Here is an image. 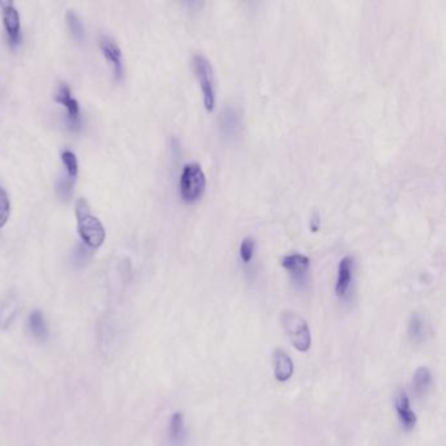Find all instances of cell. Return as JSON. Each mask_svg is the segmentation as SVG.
I'll list each match as a JSON object with an SVG mask.
<instances>
[{
    "label": "cell",
    "instance_id": "7a4b0ae2",
    "mask_svg": "<svg viewBox=\"0 0 446 446\" xmlns=\"http://www.w3.org/2000/svg\"><path fill=\"white\" fill-rule=\"evenodd\" d=\"M282 325L293 347L300 353H308L312 345V334L304 317L293 310H284Z\"/></svg>",
    "mask_w": 446,
    "mask_h": 446
},
{
    "label": "cell",
    "instance_id": "603a6c76",
    "mask_svg": "<svg viewBox=\"0 0 446 446\" xmlns=\"http://www.w3.org/2000/svg\"><path fill=\"white\" fill-rule=\"evenodd\" d=\"M88 257H89V251H88V249H86V246L80 245L78 251H76V260L83 263V262H86Z\"/></svg>",
    "mask_w": 446,
    "mask_h": 446
},
{
    "label": "cell",
    "instance_id": "44dd1931",
    "mask_svg": "<svg viewBox=\"0 0 446 446\" xmlns=\"http://www.w3.org/2000/svg\"><path fill=\"white\" fill-rule=\"evenodd\" d=\"M74 181L72 178H61L58 181V186H56V193L64 201L70 199L72 196V188H74Z\"/></svg>",
    "mask_w": 446,
    "mask_h": 446
},
{
    "label": "cell",
    "instance_id": "d6986e66",
    "mask_svg": "<svg viewBox=\"0 0 446 446\" xmlns=\"http://www.w3.org/2000/svg\"><path fill=\"white\" fill-rule=\"evenodd\" d=\"M408 334L412 340H420L424 337V322L423 318L419 314H414L411 317L410 326H408Z\"/></svg>",
    "mask_w": 446,
    "mask_h": 446
},
{
    "label": "cell",
    "instance_id": "7c38bea8",
    "mask_svg": "<svg viewBox=\"0 0 446 446\" xmlns=\"http://www.w3.org/2000/svg\"><path fill=\"white\" fill-rule=\"evenodd\" d=\"M19 313V298L15 293H9L3 300H0V330H8L15 321Z\"/></svg>",
    "mask_w": 446,
    "mask_h": 446
},
{
    "label": "cell",
    "instance_id": "5b68a950",
    "mask_svg": "<svg viewBox=\"0 0 446 446\" xmlns=\"http://www.w3.org/2000/svg\"><path fill=\"white\" fill-rule=\"evenodd\" d=\"M0 8L3 15V24L7 31L11 45H17L21 39V23L20 14L12 0H0Z\"/></svg>",
    "mask_w": 446,
    "mask_h": 446
},
{
    "label": "cell",
    "instance_id": "30bf717a",
    "mask_svg": "<svg viewBox=\"0 0 446 446\" xmlns=\"http://www.w3.org/2000/svg\"><path fill=\"white\" fill-rule=\"evenodd\" d=\"M395 410L400 417V423L403 425V428L406 431H411L416 425L417 417L415 412L411 408L410 398H408L407 392H400L397 398H395Z\"/></svg>",
    "mask_w": 446,
    "mask_h": 446
},
{
    "label": "cell",
    "instance_id": "52a82bcc",
    "mask_svg": "<svg viewBox=\"0 0 446 446\" xmlns=\"http://www.w3.org/2000/svg\"><path fill=\"white\" fill-rule=\"evenodd\" d=\"M353 266H355V259L353 255H345L338 265L335 293L339 298H345L350 290L351 283H353Z\"/></svg>",
    "mask_w": 446,
    "mask_h": 446
},
{
    "label": "cell",
    "instance_id": "9c48e42d",
    "mask_svg": "<svg viewBox=\"0 0 446 446\" xmlns=\"http://www.w3.org/2000/svg\"><path fill=\"white\" fill-rule=\"evenodd\" d=\"M282 266L290 273L295 279L303 280L310 267V259L301 253H290L283 258Z\"/></svg>",
    "mask_w": 446,
    "mask_h": 446
},
{
    "label": "cell",
    "instance_id": "5bb4252c",
    "mask_svg": "<svg viewBox=\"0 0 446 446\" xmlns=\"http://www.w3.org/2000/svg\"><path fill=\"white\" fill-rule=\"evenodd\" d=\"M185 437V419L182 412H174L169 422V440L173 445H180Z\"/></svg>",
    "mask_w": 446,
    "mask_h": 446
},
{
    "label": "cell",
    "instance_id": "e0dca14e",
    "mask_svg": "<svg viewBox=\"0 0 446 446\" xmlns=\"http://www.w3.org/2000/svg\"><path fill=\"white\" fill-rule=\"evenodd\" d=\"M66 20H67L69 28L72 31L74 37L78 39H84V25H83V21L80 20L78 14L74 11H69L67 16H66Z\"/></svg>",
    "mask_w": 446,
    "mask_h": 446
},
{
    "label": "cell",
    "instance_id": "4fadbf2b",
    "mask_svg": "<svg viewBox=\"0 0 446 446\" xmlns=\"http://www.w3.org/2000/svg\"><path fill=\"white\" fill-rule=\"evenodd\" d=\"M28 329L31 331V335L39 340H46L49 338V328L41 310H33L29 314Z\"/></svg>",
    "mask_w": 446,
    "mask_h": 446
},
{
    "label": "cell",
    "instance_id": "8992f818",
    "mask_svg": "<svg viewBox=\"0 0 446 446\" xmlns=\"http://www.w3.org/2000/svg\"><path fill=\"white\" fill-rule=\"evenodd\" d=\"M100 47L102 54L111 63L116 78H123V55L117 42L109 36H101Z\"/></svg>",
    "mask_w": 446,
    "mask_h": 446
},
{
    "label": "cell",
    "instance_id": "3957f363",
    "mask_svg": "<svg viewBox=\"0 0 446 446\" xmlns=\"http://www.w3.org/2000/svg\"><path fill=\"white\" fill-rule=\"evenodd\" d=\"M206 190V176L198 163H188L183 166L180 177V193L182 199L188 203H194Z\"/></svg>",
    "mask_w": 446,
    "mask_h": 446
},
{
    "label": "cell",
    "instance_id": "7402d4cb",
    "mask_svg": "<svg viewBox=\"0 0 446 446\" xmlns=\"http://www.w3.org/2000/svg\"><path fill=\"white\" fill-rule=\"evenodd\" d=\"M233 113H230V109L227 110V114H223V119H224V123L223 126L227 127V133H230V130H237V126H238V117H237V113L235 110H232Z\"/></svg>",
    "mask_w": 446,
    "mask_h": 446
},
{
    "label": "cell",
    "instance_id": "2e32d148",
    "mask_svg": "<svg viewBox=\"0 0 446 446\" xmlns=\"http://www.w3.org/2000/svg\"><path fill=\"white\" fill-rule=\"evenodd\" d=\"M62 161L64 166H66V169H67V176L72 180H75L78 172V163L76 155L70 149H64L62 152Z\"/></svg>",
    "mask_w": 446,
    "mask_h": 446
},
{
    "label": "cell",
    "instance_id": "9a60e30c",
    "mask_svg": "<svg viewBox=\"0 0 446 446\" xmlns=\"http://www.w3.org/2000/svg\"><path fill=\"white\" fill-rule=\"evenodd\" d=\"M432 385V373L427 367H419L416 369L414 375V390L419 395H423L424 392H428Z\"/></svg>",
    "mask_w": 446,
    "mask_h": 446
},
{
    "label": "cell",
    "instance_id": "277c9868",
    "mask_svg": "<svg viewBox=\"0 0 446 446\" xmlns=\"http://www.w3.org/2000/svg\"><path fill=\"white\" fill-rule=\"evenodd\" d=\"M193 67L203 94L204 108L212 111L216 102V86L211 62L202 53H196L193 55Z\"/></svg>",
    "mask_w": 446,
    "mask_h": 446
},
{
    "label": "cell",
    "instance_id": "ba28073f",
    "mask_svg": "<svg viewBox=\"0 0 446 446\" xmlns=\"http://www.w3.org/2000/svg\"><path fill=\"white\" fill-rule=\"evenodd\" d=\"M55 100L62 103L63 106L67 109L69 113V123L72 128L78 127L80 125V106H78V100H75L71 93L70 86L67 84H61L56 94H55Z\"/></svg>",
    "mask_w": 446,
    "mask_h": 446
},
{
    "label": "cell",
    "instance_id": "6da1fadb",
    "mask_svg": "<svg viewBox=\"0 0 446 446\" xmlns=\"http://www.w3.org/2000/svg\"><path fill=\"white\" fill-rule=\"evenodd\" d=\"M76 218H78V235L81 237V240L88 245V248L92 249L100 248L105 241L106 230L100 219L96 218L91 212L86 199H78L76 203Z\"/></svg>",
    "mask_w": 446,
    "mask_h": 446
},
{
    "label": "cell",
    "instance_id": "8fae6325",
    "mask_svg": "<svg viewBox=\"0 0 446 446\" xmlns=\"http://www.w3.org/2000/svg\"><path fill=\"white\" fill-rule=\"evenodd\" d=\"M274 375L275 378L279 382H287L293 375V361L290 359V355L285 353L282 348L275 350L274 356Z\"/></svg>",
    "mask_w": 446,
    "mask_h": 446
},
{
    "label": "cell",
    "instance_id": "ffe728a7",
    "mask_svg": "<svg viewBox=\"0 0 446 446\" xmlns=\"http://www.w3.org/2000/svg\"><path fill=\"white\" fill-rule=\"evenodd\" d=\"M254 249H255V241L251 235L243 237L241 245H240V257L243 259V263H249L253 255H254Z\"/></svg>",
    "mask_w": 446,
    "mask_h": 446
},
{
    "label": "cell",
    "instance_id": "ac0fdd59",
    "mask_svg": "<svg viewBox=\"0 0 446 446\" xmlns=\"http://www.w3.org/2000/svg\"><path fill=\"white\" fill-rule=\"evenodd\" d=\"M11 215V202L7 191L0 186V229L7 224Z\"/></svg>",
    "mask_w": 446,
    "mask_h": 446
}]
</instances>
